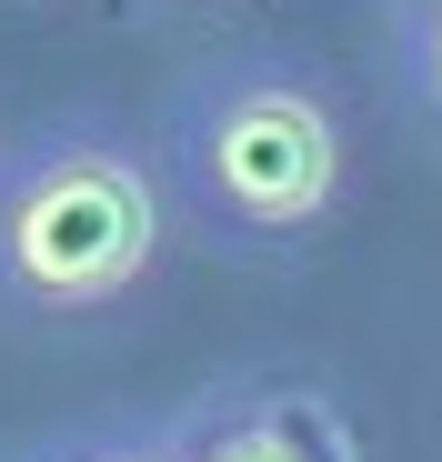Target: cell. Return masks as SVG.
<instances>
[{
	"label": "cell",
	"mask_w": 442,
	"mask_h": 462,
	"mask_svg": "<svg viewBox=\"0 0 442 462\" xmlns=\"http://www.w3.org/2000/svg\"><path fill=\"white\" fill-rule=\"evenodd\" d=\"M161 181L171 211L232 262H291L342 201V91L332 70L242 41L191 60L161 91Z\"/></svg>",
	"instance_id": "1"
},
{
	"label": "cell",
	"mask_w": 442,
	"mask_h": 462,
	"mask_svg": "<svg viewBox=\"0 0 442 462\" xmlns=\"http://www.w3.org/2000/svg\"><path fill=\"white\" fill-rule=\"evenodd\" d=\"M171 242L161 151L111 121H41L0 141V301L31 322H91L152 282Z\"/></svg>",
	"instance_id": "2"
},
{
	"label": "cell",
	"mask_w": 442,
	"mask_h": 462,
	"mask_svg": "<svg viewBox=\"0 0 442 462\" xmlns=\"http://www.w3.org/2000/svg\"><path fill=\"white\" fill-rule=\"evenodd\" d=\"M181 462H362L352 412L302 372H221L161 412Z\"/></svg>",
	"instance_id": "3"
},
{
	"label": "cell",
	"mask_w": 442,
	"mask_h": 462,
	"mask_svg": "<svg viewBox=\"0 0 442 462\" xmlns=\"http://www.w3.org/2000/svg\"><path fill=\"white\" fill-rule=\"evenodd\" d=\"M0 462H181V442H171V422L152 412V422H81V432H41V442L0 452Z\"/></svg>",
	"instance_id": "4"
},
{
	"label": "cell",
	"mask_w": 442,
	"mask_h": 462,
	"mask_svg": "<svg viewBox=\"0 0 442 462\" xmlns=\"http://www.w3.org/2000/svg\"><path fill=\"white\" fill-rule=\"evenodd\" d=\"M392 60L422 121H442V0H392Z\"/></svg>",
	"instance_id": "5"
}]
</instances>
